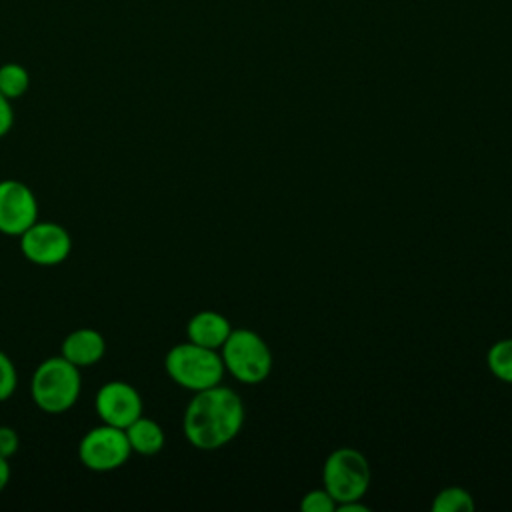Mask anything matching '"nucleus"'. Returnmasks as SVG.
<instances>
[{"instance_id":"nucleus-1","label":"nucleus","mask_w":512,"mask_h":512,"mask_svg":"<svg viewBox=\"0 0 512 512\" xmlns=\"http://www.w3.org/2000/svg\"><path fill=\"white\" fill-rule=\"evenodd\" d=\"M244 402L228 386L194 392L182 416V432L186 440L204 452L218 450L238 436L244 426Z\"/></svg>"},{"instance_id":"nucleus-2","label":"nucleus","mask_w":512,"mask_h":512,"mask_svg":"<svg viewBox=\"0 0 512 512\" xmlns=\"http://www.w3.org/2000/svg\"><path fill=\"white\" fill-rule=\"evenodd\" d=\"M80 392V368L70 364L64 356H50L42 360L30 380L32 402L46 414L68 412L78 402Z\"/></svg>"},{"instance_id":"nucleus-3","label":"nucleus","mask_w":512,"mask_h":512,"mask_svg":"<svg viewBox=\"0 0 512 512\" xmlns=\"http://www.w3.org/2000/svg\"><path fill=\"white\" fill-rule=\"evenodd\" d=\"M164 370L174 384L190 392L220 384L226 372L218 350L198 346L190 340L180 342L166 352Z\"/></svg>"},{"instance_id":"nucleus-4","label":"nucleus","mask_w":512,"mask_h":512,"mask_svg":"<svg viewBox=\"0 0 512 512\" xmlns=\"http://www.w3.org/2000/svg\"><path fill=\"white\" fill-rule=\"evenodd\" d=\"M224 370L242 384H260L272 372V352L264 338L248 328H232L220 346Z\"/></svg>"},{"instance_id":"nucleus-5","label":"nucleus","mask_w":512,"mask_h":512,"mask_svg":"<svg viewBox=\"0 0 512 512\" xmlns=\"http://www.w3.org/2000/svg\"><path fill=\"white\" fill-rule=\"evenodd\" d=\"M322 486L336 504L360 500L370 486V464L366 456L350 446L332 450L322 466Z\"/></svg>"},{"instance_id":"nucleus-6","label":"nucleus","mask_w":512,"mask_h":512,"mask_svg":"<svg viewBox=\"0 0 512 512\" xmlns=\"http://www.w3.org/2000/svg\"><path fill=\"white\" fill-rule=\"evenodd\" d=\"M132 456L126 432L122 428L100 422L84 432L78 442V458L92 472H112L122 468Z\"/></svg>"},{"instance_id":"nucleus-7","label":"nucleus","mask_w":512,"mask_h":512,"mask_svg":"<svg viewBox=\"0 0 512 512\" xmlns=\"http://www.w3.org/2000/svg\"><path fill=\"white\" fill-rule=\"evenodd\" d=\"M18 240L22 256L36 266H58L72 252L70 232L52 220H36Z\"/></svg>"},{"instance_id":"nucleus-8","label":"nucleus","mask_w":512,"mask_h":512,"mask_svg":"<svg viewBox=\"0 0 512 512\" xmlns=\"http://www.w3.org/2000/svg\"><path fill=\"white\" fill-rule=\"evenodd\" d=\"M94 410L100 422L124 430L144 414V402L132 384L124 380H108L96 392Z\"/></svg>"},{"instance_id":"nucleus-9","label":"nucleus","mask_w":512,"mask_h":512,"mask_svg":"<svg viewBox=\"0 0 512 512\" xmlns=\"http://www.w3.org/2000/svg\"><path fill=\"white\" fill-rule=\"evenodd\" d=\"M38 220V200L20 180H0V234L20 236Z\"/></svg>"},{"instance_id":"nucleus-10","label":"nucleus","mask_w":512,"mask_h":512,"mask_svg":"<svg viewBox=\"0 0 512 512\" xmlns=\"http://www.w3.org/2000/svg\"><path fill=\"white\" fill-rule=\"evenodd\" d=\"M106 354V340L94 328H76L64 336L60 344V356H64L76 368H88L98 364Z\"/></svg>"},{"instance_id":"nucleus-11","label":"nucleus","mask_w":512,"mask_h":512,"mask_svg":"<svg viewBox=\"0 0 512 512\" xmlns=\"http://www.w3.org/2000/svg\"><path fill=\"white\" fill-rule=\"evenodd\" d=\"M232 326L228 318L216 310H200L186 324V338L198 346L220 350Z\"/></svg>"},{"instance_id":"nucleus-12","label":"nucleus","mask_w":512,"mask_h":512,"mask_svg":"<svg viewBox=\"0 0 512 512\" xmlns=\"http://www.w3.org/2000/svg\"><path fill=\"white\" fill-rule=\"evenodd\" d=\"M128 444L132 448V454H140V456H154L164 448L166 442V434L164 428L148 418V416H138L130 426L124 428Z\"/></svg>"},{"instance_id":"nucleus-13","label":"nucleus","mask_w":512,"mask_h":512,"mask_svg":"<svg viewBox=\"0 0 512 512\" xmlns=\"http://www.w3.org/2000/svg\"><path fill=\"white\" fill-rule=\"evenodd\" d=\"M30 88V74L22 64L6 62L0 66V92L8 100L22 98Z\"/></svg>"},{"instance_id":"nucleus-14","label":"nucleus","mask_w":512,"mask_h":512,"mask_svg":"<svg viewBox=\"0 0 512 512\" xmlns=\"http://www.w3.org/2000/svg\"><path fill=\"white\" fill-rule=\"evenodd\" d=\"M432 512H472L476 508L472 494L460 486L442 488L432 498Z\"/></svg>"},{"instance_id":"nucleus-15","label":"nucleus","mask_w":512,"mask_h":512,"mask_svg":"<svg viewBox=\"0 0 512 512\" xmlns=\"http://www.w3.org/2000/svg\"><path fill=\"white\" fill-rule=\"evenodd\" d=\"M488 370L502 382L512 384V338L494 342L486 354Z\"/></svg>"},{"instance_id":"nucleus-16","label":"nucleus","mask_w":512,"mask_h":512,"mask_svg":"<svg viewBox=\"0 0 512 512\" xmlns=\"http://www.w3.org/2000/svg\"><path fill=\"white\" fill-rule=\"evenodd\" d=\"M336 506V500L328 494L324 486L306 492L300 500V508L304 512H336Z\"/></svg>"},{"instance_id":"nucleus-17","label":"nucleus","mask_w":512,"mask_h":512,"mask_svg":"<svg viewBox=\"0 0 512 512\" xmlns=\"http://www.w3.org/2000/svg\"><path fill=\"white\" fill-rule=\"evenodd\" d=\"M18 386V372L12 358L0 350V402H6Z\"/></svg>"},{"instance_id":"nucleus-18","label":"nucleus","mask_w":512,"mask_h":512,"mask_svg":"<svg viewBox=\"0 0 512 512\" xmlns=\"http://www.w3.org/2000/svg\"><path fill=\"white\" fill-rule=\"evenodd\" d=\"M20 448V438L18 432L12 426H0V456L2 458H12Z\"/></svg>"},{"instance_id":"nucleus-19","label":"nucleus","mask_w":512,"mask_h":512,"mask_svg":"<svg viewBox=\"0 0 512 512\" xmlns=\"http://www.w3.org/2000/svg\"><path fill=\"white\" fill-rule=\"evenodd\" d=\"M14 126V110H12V100H8L0 92V138L6 136Z\"/></svg>"},{"instance_id":"nucleus-20","label":"nucleus","mask_w":512,"mask_h":512,"mask_svg":"<svg viewBox=\"0 0 512 512\" xmlns=\"http://www.w3.org/2000/svg\"><path fill=\"white\" fill-rule=\"evenodd\" d=\"M338 512H368L370 508L366 504H362L360 500H350V502H342L336 506Z\"/></svg>"},{"instance_id":"nucleus-21","label":"nucleus","mask_w":512,"mask_h":512,"mask_svg":"<svg viewBox=\"0 0 512 512\" xmlns=\"http://www.w3.org/2000/svg\"><path fill=\"white\" fill-rule=\"evenodd\" d=\"M10 474H12V470H10L8 458H2V456H0V492L8 486V482H10Z\"/></svg>"}]
</instances>
